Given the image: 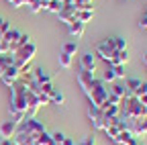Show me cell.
<instances>
[{
	"instance_id": "obj_1",
	"label": "cell",
	"mask_w": 147,
	"mask_h": 145,
	"mask_svg": "<svg viewBox=\"0 0 147 145\" xmlns=\"http://www.w3.org/2000/svg\"><path fill=\"white\" fill-rule=\"evenodd\" d=\"M27 86L23 82H14L10 86V119H14L16 123H23L27 119Z\"/></svg>"
},
{
	"instance_id": "obj_2",
	"label": "cell",
	"mask_w": 147,
	"mask_h": 145,
	"mask_svg": "<svg viewBox=\"0 0 147 145\" xmlns=\"http://www.w3.org/2000/svg\"><path fill=\"white\" fill-rule=\"evenodd\" d=\"M121 119L123 121H133V119H143V117H147V106L145 104H141V100L137 98V96H125L123 100H121Z\"/></svg>"
},
{
	"instance_id": "obj_3",
	"label": "cell",
	"mask_w": 147,
	"mask_h": 145,
	"mask_svg": "<svg viewBox=\"0 0 147 145\" xmlns=\"http://www.w3.org/2000/svg\"><path fill=\"white\" fill-rule=\"evenodd\" d=\"M86 96H88V100H90L92 106L102 108L104 102L108 100V88H106V82L94 78V82H92V86H90V92H88Z\"/></svg>"
},
{
	"instance_id": "obj_4",
	"label": "cell",
	"mask_w": 147,
	"mask_h": 145,
	"mask_svg": "<svg viewBox=\"0 0 147 145\" xmlns=\"http://www.w3.org/2000/svg\"><path fill=\"white\" fill-rule=\"evenodd\" d=\"M16 131H25V133H31V135H41V133H45V125L41 121H37L35 117H27V121L18 123Z\"/></svg>"
},
{
	"instance_id": "obj_5",
	"label": "cell",
	"mask_w": 147,
	"mask_h": 145,
	"mask_svg": "<svg viewBox=\"0 0 147 145\" xmlns=\"http://www.w3.org/2000/svg\"><path fill=\"white\" fill-rule=\"evenodd\" d=\"M88 119H90V123H92V127H94V129H98V131H102V129H104L106 119H104V113L100 111L98 106L88 104Z\"/></svg>"
},
{
	"instance_id": "obj_6",
	"label": "cell",
	"mask_w": 147,
	"mask_h": 145,
	"mask_svg": "<svg viewBox=\"0 0 147 145\" xmlns=\"http://www.w3.org/2000/svg\"><path fill=\"white\" fill-rule=\"evenodd\" d=\"M115 51H117V49H115L113 39H104V41H100V43L96 45V55H98L100 59H104L106 63L110 61V57H113Z\"/></svg>"
},
{
	"instance_id": "obj_7",
	"label": "cell",
	"mask_w": 147,
	"mask_h": 145,
	"mask_svg": "<svg viewBox=\"0 0 147 145\" xmlns=\"http://www.w3.org/2000/svg\"><path fill=\"white\" fill-rule=\"evenodd\" d=\"M129 131H131L135 137H147V121L145 117L143 119H133V121H129Z\"/></svg>"
},
{
	"instance_id": "obj_8",
	"label": "cell",
	"mask_w": 147,
	"mask_h": 145,
	"mask_svg": "<svg viewBox=\"0 0 147 145\" xmlns=\"http://www.w3.org/2000/svg\"><path fill=\"white\" fill-rule=\"evenodd\" d=\"M76 80H78L80 88L84 90V94H88L92 82H94V74H92V71H84V69H80V71H78V76H76Z\"/></svg>"
},
{
	"instance_id": "obj_9",
	"label": "cell",
	"mask_w": 147,
	"mask_h": 145,
	"mask_svg": "<svg viewBox=\"0 0 147 145\" xmlns=\"http://www.w3.org/2000/svg\"><path fill=\"white\" fill-rule=\"evenodd\" d=\"M18 78H21V71H18V69H16L14 65H10V67H8V69L4 71V74L0 76L2 84H4V86H8V88H10V86H12L14 82H18Z\"/></svg>"
},
{
	"instance_id": "obj_10",
	"label": "cell",
	"mask_w": 147,
	"mask_h": 145,
	"mask_svg": "<svg viewBox=\"0 0 147 145\" xmlns=\"http://www.w3.org/2000/svg\"><path fill=\"white\" fill-rule=\"evenodd\" d=\"M16 129H18V123H16L14 119H10V121H4L2 125H0V133H2V137H4V139H10V137H14V135H16Z\"/></svg>"
},
{
	"instance_id": "obj_11",
	"label": "cell",
	"mask_w": 147,
	"mask_h": 145,
	"mask_svg": "<svg viewBox=\"0 0 147 145\" xmlns=\"http://www.w3.org/2000/svg\"><path fill=\"white\" fill-rule=\"evenodd\" d=\"M57 16H59V21H61V23L69 25L71 21H76V8L69 6V4H63V6H61V10L57 12Z\"/></svg>"
},
{
	"instance_id": "obj_12",
	"label": "cell",
	"mask_w": 147,
	"mask_h": 145,
	"mask_svg": "<svg viewBox=\"0 0 147 145\" xmlns=\"http://www.w3.org/2000/svg\"><path fill=\"white\" fill-rule=\"evenodd\" d=\"M129 59H131L129 51H127V49H121V51H115V53H113V57H110L108 65H127Z\"/></svg>"
},
{
	"instance_id": "obj_13",
	"label": "cell",
	"mask_w": 147,
	"mask_h": 145,
	"mask_svg": "<svg viewBox=\"0 0 147 145\" xmlns=\"http://www.w3.org/2000/svg\"><path fill=\"white\" fill-rule=\"evenodd\" d=\"M80 67L84 71H92V74H94V69H96V57L92 55V53H84V55L80 57Z\"/></svg>"
},
{
	"instance_id": "obj_14",
	"label": "cell",
	"mask_w": 147,
	"mask_h": 145,
	"mask_svg": "<svg viewBox=\"0 0 147 145\" xmlns=\"http://www.w3.org/2000/svg\"><path fill=\"white\" fill-rule=\"evenodd\" d=\"M33 78H35V82H37V84H47V82H53V80H51V74H49L47 69H43V65L33 69Z\"/></svg>"
},
{
	"instance_id": "obj_15",
	"label": "cell",
	"mask_w": 147,
	"mask_h": 145,
	"mask_svg": "<svg viewBox=\"0 0 147 145\" xmlns=\"http://www.w3.org/2000/svg\"><path fill=\"white\" fill-rule=\"evenodd\" d=\"M139 88H141V80H137V78H125V90H127L129 96H135L139 92Z\"/></svg>"
},
{
	"instance_id": "obj_16",
	"label": "cell",
	"mask_w": 147,
	"mask_h": 145,
	"mask_svg": "<svg viewBox=\"0 0 147 145\" xmlns=\"http://www.w3.org/2000/svg\"><path fill=\"white\" fill-rule=\"evenodd\" d=\"M67 31H69V35H74L76 39H80L82 35H84V31H86V25L76 19V21H71V23L67 25Z\"/></svg>"
},
{
	"instance_id": "obj_17",
	"label": "cell",
	"mask_w": 147,
	"mask_h": 145,
	"mask_svg": "<svg viewBox=\"0 0 147 145\" xmlns=\"http://www.w3.org/2000/svg\"><path fill=\"white\" fill-rule=\"evenodd\" d=\"M10 65H14V53H4V55H0V76H2Z\"/></svg>"
},
{
	"instance_id": "obj_18",
	"label": "cell",
	"mask_w": 147,
	"mask_h": 145,
	"mask_svg": "<svg viewBox=\"0 0 147 145\" xmlns=\"http://www.w3.org/2000/svg\"><path fill=\"white\" fill-rule=\"evenodd\" d=\"M108 94H113V96H117L119 100H123L125 96H127V90H125V86L123 84H119V82H115L113 86L108 88Z\"/></svg>"
},
{
	"instance_id": "obj_19",
	"label": "cell",
	"mask_w": 147,
	"mask_h": 145,
	"mask_svg": "<svg viewBox=\"0 0 147 145\" xmlns=\"http://www.w3.org/2000/svg\"><path fill=\"white\" fill-rule=\"evenodd\" d=\"M135 139V135L129 131V129H125V131H121L119 135H117V139H115V143H119V145H129Z\"/></svg>"
},
{
	"instance_id": "obj_20",
	"label": "cell",
	"mask_w": 147,
	"mask_h": 145,
	"mask_svg": "<svg viewBox=\"0 0 147 145\" xmlns=\"http://www.w3.org/2000/svg\"><path fill=\"white\" fill-rule=\"evenodd\" d=\"M94 8H90V10H76V19L80 21V23H88V21H92V16H94Z\"/></svg>"
},
{
	"instance_id": "obj_21",
	"label": "cell",
	"mask_w": 147,
	"mask_h": 145,
	"mask_svg": "<svg viewBox=\"0 0 147 145\" xmlns=\"http://www.w3.org/2000/svg\"><path fill=\"white\" fill-rule=\"evenodd\" d=\"M61 2H59V0H49V2H47V6H45V10H49V12H53V14H57L59 10H61Z\"/></svg>"
},
{
	"instance_id": "obj_22",
	"label": "cell",
	"mask_w": 147,
	"mask_h": 145,
	"mask_svg": "<svg viewBox=\"0 0 147 145\" xmlns=\"http://www.w3.org/2000/svg\"><path fill=\"white\" fill-rule=\"evenodd\" d=\"M59 65L61 67H65V69H69L71 67V55H67V53H59Z\"/></svg>"
},
{
	"instance_id": "obj_23",
	"label": "cell",
	"mask_w": 147,
	"mask_h": 145,
	"mask_svg": "<svg viewBox=\"0 0 147 145\" xmlns=\"http://www.w3.org/2000/svg\"><path fill=\"white\" fill-rule=\"evenodd\" d=\"M115 80H117V76H115V69H113V65H108V67L104 69L102 82H115Z\"/></svg>"
},
{
	"instance_id": "obj_24",
	"label": "cell",
	"mask_w": 147,
	"mask_h": 145,
	"mask_svg": "<svg viewBox=\"0 0 147 145\" xmlns=\"http://www.w3.org/2000/svg\"><path fill=\"white\" fill-rule=\"evenodd\" d=\"M29 10H31L33 14H39L41 10H45V4H41L39 0H33V2L29 4Z\"/></svg>"
},
{
	"instance_id": "obj_25",
	"label": "cell",
	"mask_w": 147,
	"mask_h": 145,
	"mask_svg": "<svg viewBox=\"0 0 147 145\" xmlns=\"http://www.w3.org/2000/svg\"><path fill=\"white\" fill-rule=\"evenodd\" d=\"M63 53H67V55H74V53H78V43L76 41H69L63 45Z\"/></svg>"
},
{
	"instance_id": "obj_26",
	"label": "cell",
	"mask_w": 147,
	"mask_h": 145,
	"mask_svg": "<svg viewBox=\"0 0 147 145\" xmlns=\"http://www.w3.org/2000/svg\"><path fill=\"white\" fill-rule=\"evenodd\" d=\"M113 43H115V49L117 51L127 49V39H123V37H113Z\"/></svg>"
},
{
	"instance_id": "obj_27",
	"label": "cell",
	"mask_w": 147,
	"mask_h": 145,
	"mask_svg": "<svg viewBox=\"0 0 147 145\" xmlns=\"http://www.w3.org/2000/svg\"><path fill=\"white\" fill-rule=\"evenodd\" d=\"M8 31H10V23H8L6 19H2V16H0V37H4Z\"/></svg>"
},
{
	"instance_id": "obj_28",
	"label": "cell",
	"mask_w": 147,
	"mask_h": 145,
	"mask_svg": "<svg viewBox=\"0 0 147 145\" xmlns=\"http://www.w3.org/2000/svg\"><path fill=\"white\" fill-rule=\"evenodd\" d=\"M63 100H65V98H63V94H61V92H57V90H55V92L51 94V104H63Z\"/></svg>"
},
{
	"instance_id": "obj_29",
	"label": "cell",
	"mask_w": 147,
	"mask_h": 145,
	"mask_svg": "<svg viewBox=\"0 0 147 145\" xmlns=\"http://www.w3.org/2000/svg\"><path fill=\"white\" fill-rule=\"evenodd\" d=\"M31 2H33V0H12L10 6H12V8H21V6H29Z\"/></svg>"
},
{
	"instance_id": "obj_30",
	"label": "cell",
	"mask_w": 147,
	"mask_h": 145,
	"mask_svg": "<svg viewBox=\"0 0 147 145\" xmlns=\"http://www.w3.org/2000/svg\"><path fill=\"white\" fill-rule=\"evenodd\" d=\"M113 69H115V76H117V80L125 78V65H113Z\"/></svg>"
},
{
	"instance_id": "obj_31",
	"label": "cell",
	"mask_w": 147,
	"mask_h": 145,
	"mask_svg": "<svg viewBox=\"0 0 147 145\" xmlns=\"http://www.w3.org/2000/svg\"><path fill=\"white\" fill-rule=\"evenodd\" d=\"M4 53H10V49H8V43L0 37V55H4Z\"/></svg>"
},
{
	"instance_id": "obj_32",
	"label": "cell",
	"mask_w": 147,
	"mask_h": 145,
	"mask_svg": "<svg viewBox=\"0 0 147 145\" xmlns=\"http://www.w3.org/2000/svg\"><path fill=\"white\" fill-rule=\"evenodd\" d=\"M51 137H53V141H55V143H57V145L65 141V135H63V133H59V131H57V133H53Z\"/></svg>"
},
{
	"instance_id": "obj_33",
	"label": "cell",
	"mask_w": 147,
	"mask_h": 145,
	"mask_svg": "<svg viewBox=\"0 0 147 145\" xmlns=\"http://www.w3.org/2000/svg\"><path fill=\"white\" fill-rule=\"evenodd\" d=\"M143 94H147V82H141V88H139V92H137L135 96L139 98V96H143Z\"/></svg>"
},
{
	"instance_id": "obj_34",
	"label": "cell",
	"mask_w": 147,
	"mask_h": 145,
	"mask_svg": "<svg viewBox=\"0 0 147 145\" xmlns=\"http://www.w3.org/2000/svg\"><path fill=\"white\" fill-rule=\"evenodd\" d=\"M139 27L141 29H147V14H143V19H139Z\"/></svg>"
},
{
	"instance_id": "obj_35",
	"label": "cell",
	"mask_w": 147,
	"mask_h": 145,
	"mask_svg": "<svg viewBox=\"0 0 147 145\" xmlns=\"http://www.w3.org/2000/svg\"><path fill=\"white\" fill-rule=\"evenodd\" d=\"M80 145H94V137H86V141H82Z\"/></svg>"
},
{
	"instance_id": "obj_36",
	"label": "cell",
	"mask_w": 147,
	"mask_h": 145,
	"mask_svg": "<svg viewBox=\"0 0 147 145\" xmlns=\"http://www.w3.org/2000/svg\"><path fill=\"white\" fill-rule=\"evenodd\" d=\"M129 145H145V143H143V139H139V137H135V139H133L131 143H129Z\"/></svg>"
},
{
	"instance_id": "obj_37",
	"label": "cell",
	"mask_w": 147,
	"mask_h": 145,
	"mask_svg": "<svg viewBox=\"0 0 147 145\" xmlns=\"http://www.w3.org/2000/svg\"><path fill=\"white\" fill-rule=\"evenodd\" d=\"M0 145H16L12 139H2V141H0Z\"/></svg>"
},
{
	"instance_id": "obj_38",
	"label": "cell",
	"mask_w": 147,
	"mask_h": 145,
	"mask_svg": "<svg viewBox=\"0 0 147 145\" xmlns=\"http://www.w3.org/2000/svg\"><path fill=\"white\" fill-rule=\"evenodd\" d=\"M61 145H76V143H74V141H71V139H69V137H65V141H63V143H61Z\"/></svg>"
},
{
	"instance_id": "obj_39",
	"label": "cell",
	"mask_w": 147,
	"mask_h": 145,
	"mask_svg": "<svg viewBox=\"0 0 147 145\" xmlns=\"http://www.w3.org/2000/svg\"><path fill=\"white\" fill-rule=\"evenodd\" d=\"M139 100H141V104H145V106H147V94H143V96H139Z\"/></svg>"
},
{
	"instance_id": "obj_40",
	"label": "cell",
	"mask_w": 147,
	"mask_h": 145,
	"mask_svg": "<svg viewBox=\"0 0 147 145\" xmlns=\"http://www.w3.org/2000/svg\"><path fill=\"white\" fill-rule=\"evenodd\" d=\"M59 2H61V4H69V0H59Z\"/></svg>"
},
{
	"instance_id": "obj_41",
	"label": "cell",
	"mask_w": 147,
	"mask_h": 145,
	"mask_svg": "<svg viewBox=\"0 0 147 145\" xmlns=\"http://www.w3.org/2000/svg\"><path fill=\"white\" fill-rule=\"evenodd\" d=\"M39 2H41V4H45V6H47V2H49V0H39Z\"/></svg>"
},
{
	"instance_id": "obj_42",
	"label": "cell",
	"mask_w": 147,
	"mask_h": 145,
	"mask_svg": "<svg viewBox=\"0 0 147 145\" xmlns=\"http://www.w3.org/2000/svg\"><path fill=\"white\" fill-rule=\"evenodd\" d=\"M6 2H12V0H6Z\"/></svg>"
},
{
	"instance_id": "obj_43",
	"label": "cell",
	"mask_w": 147,
	"mask_h": 145,
	"mask_svg": "<svg viewBox=\"0 0 147 145\" xmlns=\"http://www.w3.org/2000/svg\"><path fill=\"white\" fill-rule=\"evenodd\" d=\"M145 14H147V10H145Z\"/></svg>"
},
{
	"instance_id": "obj_44",
	"label": "cell",
	"mask_w": 147,
	"mask_h": 145,
	"mask_svg": "<svg viewBox=\"0 0 147 145\" xmlns=\"http://www.w3.org/2000/svg\"><path fill=\"white\" fill-rule=\"evenodd\" d=\"M145 121H147V117H145Z\"/></svg>"
}]
</instances>
